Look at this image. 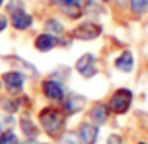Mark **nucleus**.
Segmentation results:
<instances>
[{"instance_id": "19", "label": "nucleus", "mask_w": 148, "mask_h": 144, "mask_svg": "<svg viewBox=\"0 0 148 144\" xmlns=\"http://www.w3.org/2000/svg\"><path fill=\"white\" fill-rule=\"evenodd\" d=\"M6 10L10 11V13H15V11H19V10H25V4H23V0H10Z\"/></svg>"}, {"instance_id": "7", "label": "nucleus", "mask_w": 148, "mask_h": 144, "mask_svg": "<svg viewBox=\"0 0 148 144\" xmlns=\"http://www.w3.org/2000/svg\"><path fill=\"white\" fill-rule=\"evenodd\" d=\"M64 112L69 116L81 112L84 107H86V97L84 96H79V94H69L68 97H64Z\"/></svg>"}, {"instance_id": "17", "label": "nucleus", "mask_w": 148, "mask_h": 144, "mask_svg": "<svg viewBox=\"0 0 148 144\" xmlns=\"http://www.w3.org/2000/svg\"><path fill=\"white\" fill-rule=\"evenodd\" d=\"M21 129H23V133H25L26 137H36L38 135V127L32 124L30 118H23L21 120Z\"/></svg>"}, {"instance_id": "15", "label": "nucleus", "mask_w": 148, "mask_h": 144, "mask_svg": "<svg viewBox=\"0 0 148 144\" xmlns=\"http://www.w3.org/2000/svg\"><path fill=\"white\" fill-rule=\"evenodd\" d=\"M130 2V10L135 15H143L148 11V0H127Z\"/></svg>"}, {"instance_id": "5", "label": "nucleus", "mask_w": 148, "mask_h": 144, "mask_svg": "<svg viewBox=\"0 0 148 144\" xmlns=\"http://www.w3.org/2000/svg\"><path fill=\"white\" fill-rule=\"evenodd\" d=\"M41 90H43L45 97H49V99L53 101H62L66 97V88L64 84L60 83V81L56 79H47L43 81V84H41Z\"/></svg>"}, {"instance_id": "9", "label": "nucleus", "mask_w": 148, "mask_h": 144, "mask_svg": "<svg viewBox=\"0 0 148 144\" xmlns=\"http://www.w3.org/2000/svg\"><path fill=\"white\" fill-rule=\"evenodd\" d=\"M32 23H34V17L30 13H26L25 10H19L15 13H11V26L15 30H26L32 26Z\"/></svg>"}, {"instance_id": "20", "label": "nucleus", "mask_w": 148, "mask_h": 144, "mask_svg": "<svg viewBox=\"0 0 148 144\" xmlns=\"http://www.w3.org/2000/svg\"><path fill=\"white\" fill-rule=\"evenodd\" d=\"M60 144H81V141L77 139V135H73V133H66L64 137L60 139Z\"/></svg>"}, {"instance_id": "26", "label": "nucleus", "mask_w": 148, "mask_h": 144, "mask_svg": "<svg viewBox=\"0 0 148 144\" xmlns=\"http://www.w3.org/2000/svg\"><path fill=\"white\" fill-rule=\"evenodd\" d=\"M0 137H2V126H0Z\"/></svg>"}, {"instance_id": "23", "label": "nucleus", "mask_w": 148, "mask_h": 144, "mask_svg": "<svg viewBox=\"0 0 148 144\" xmlns=\"http://www.w3.org/2000/svg\"><path fill=\"white\" fill-rule=\"evenodd\" d=\"M99 2H103V4H107V2H112V0H99Z\"/></svg>"}, {"instance_id": "16", "label": "nucleus", "mask_w": 148, "mask_h": 144, "mask_svg": "<svg viewBox=\"0 0 148 144\" xmlns=\"http://www.w3.org/2000/svg\"><path fill=\"white\" fill-rule=\"evenodd\" d=\"M2 109H4V112H8V114H13V112L19 111V101L15 99V97H4L2 99Z\"/></svg>"}, {"instance_id": "14", "label": "nucleus", "mask_w": 148, "mask_h": 144, "mask_svg": "<svg viewBox=\"0 0 148 144\" xmlns=\"http://www.w3.org/2000/svg\"><path fill=\"white\" fill-rule=\"evenodd\" d=\"M58 10H60L68 19H79L81 15H83V8L73 6V4H60V6H58Z\"/></svg>"}, {"instance_id": "1", "label": "nucleus", "mask_w": 148, "mask_h": 144, "mask_svg": "<svg viewBox=\"0 0 148 144\" xmlns=\"http://www.w3.org/2000/svg\"><path fill=\"white\" fill-rule=\"evenodd\" d=\"M40 122L43 131L51 137H58L64 129V116L60 114V111H56L53 107H47L40 112Z\"/></svg>"}, {"instance_id": "8", "label": "nucleus", "mask_w": 148, "mask_h": 144, "mask_svg": "<svg viewBox=\"0 0 148 144\" xmlns=\"http://www.w3.org/2000/svg\"><path fill=\"white\" fill-rule=\"evenodd\" d=\"M98 135H99L98 126H94V124H90V122L81 124V127H79V141L81 142H84V144H96Z\"/></svg>"}, {"instance_id": "2", "label": "nucleus", "mask_w": 148, "mask_h": 144, "mask_svg": "<svg viewBox=\"0 0 148 144\" xmlns=\"http://www.w3.org/2000/svg\"><path fill=\"white\" fill-rule=\"evenodd\" d=\"M131 101H133V92L127 90V88H118L111 96L109 111H112L114 114H126L131 107Z\"/></svg>"}, {"instance_id": "6", "label": "nucleus", "mask_w": 148, "mask_h": 144, "mask_svg": "<svg viewBox=\"0 0 148 144\" xmlns=\"http://www.w3.org/2000/svg\"><path fill=\"white\" fill-rule=\"evenodd\" d=\"M2 81H4L6 90L10 92L11 96L19 94V92L23 90V84H25V77H23V73H19V71H8V73H4Z\"/></svg>"}, {"instance_id": "21", "label": "nucleus", "mask_w": 148, "mask_h": 144, "mask_svg": "<svg viewBox=\"0 0 148 144\" xmlns=\"http://www.w3.org/2000/svg\"><path fill=\"white\" fill-rule=\"evenodd\" d=\"M109 144H122V137L120 135H111L109 137Z\"/></svg>"}, {"instance_id": "27", "label": "nucleus", "mask_w": 148, "mask_h": 144, "mask_svg": "<svg viewBox=\"0 0 148 144\" xmlns=\"http://www.w3.org/2000/svg\"><path fill=\"white\" fill-rule=\"evenodd\" d=\"M139 144H146V142H139Z\"/></svg>"}, {"instance_id": "10", "label": "nucleus", "mask_w": 148, "mask_h": 144, "mask_svg": "<svg viewBox=\"0 0 148 144\" xmlns=\"http://www.w3.org/2000/svg\"><path fill=\"white\" fill-rule=\"evenodd\" d=\"M114 68L122 73H131L135 68V56L131 51H124L118 58L114 60Z\"/></svg>"}, {"instance_id": "3", "label": "nucleus", "mask_w": 148, "mask_h": 144, "mask_svg": "<svg viewBox=\"0 0 148 144\" xmlns=\"http://www.w3.org/2000/svg\"><path fill=\"white\" fill-rule=\"evenodd\" d=\"M103 28L98 25V23H83L79 25L75 30L71 32V36L75 40H83V41H90V40H96V38L101 36Z\"/></svg>"}, {"instance_id": "13", "label": "nucleus", "mask_w": 148, "mask_h": 144, "mask_svg": "<svg viewBox=\"0 0 148 144\" xmlns=\"http://www.w3.org/2000/svg\"><path fill=\"white\" fill-rule=\"evenodd\" d=\"M45 34H51V36H54V38L60 36V34H64V25H62L56 17H51V19H47V23H45Z\"/></svg>"}, {"instance_id": "22", "label": "nucleus", "mask_w": 148, "mask_h": 144, "mask_svg": "<svg viewBox=\"0 0 148 144\" xmlns=\"http://www.w3.org/2000/svg\"><path fill=\"white\" fill-rule=\"evenodd\" d=\"M6 26H8V19H6V15L0 13V32H2V30H6Z\"/></svg>"}, {"instance_id": "11", "label": "nucleus", "mask_w": 148, "mask_h": 144, "mask_svg": "<svg viewBox=\"0 0 148 144\" xmlns=\"http://www.w3.org/2000/svg\"><path fill=\"white\" fill-rule=\"evenodd\" d=\"M109 118V107L103 103H96L94 107H92L90 111V120L94 122V126H101V124H105Z\"/></svg>"}, {"instance_id": "25", "label": "nucleus", "mask_w": 148, "mask_h": 144, "mask_svg": "<svg viewBox=\"0 0 148 144\" xmlns=\"http://www.w3.org/2000/svg\"><path fill=\"white\" fill-rule=\"evenodd\" d=\"M4 6V0H0V8H2Z\"/></svg>"}, {"instance_id": "12", "label": "nucleus", "mask_w": 148, "mask_h": 144, "mask_svg": "<svg viewBox=\"0 0 148 144\" xmlns=\"http://www.w3.org/2000/svg\"><path fill=\"white\" fill-rule=\"evenodd\" d=\"M34 45H36V49L40 53H49V51L56 47V38L51 36V34H40L36 38V41H34Z\"/></svg>"}, {"instance_id": "18", "label": "nucleus", "mask_w": 148, "mask_h": 144, "mask_svg": "<svg viewBox=\"0 0 148 144\" xmlns=\"http://www.w3.org/2000/svg\"><path fill=\"white\" fill-rule=\"evenodd\" d=\"M0 144H19V139L13 131H4L0 137Z\"/></svg>"}, {"instance_id": "24", "label": "nucleus", "mask_w": 148, "mask_h": 144, "mask_svg": "<svg viewBox=\"0 0 148 144\" xmlns=\"http://www.w3.org/2000/svg\"><path fill=\"white\" fill-rule=\"evenodd\" d=\"M23 144H32V141H26V142H23Z\"/></svg>"}, {"instance_id": "4", "label": "nucleus", "mask_w": 148, "mask_h": 144, "mask_svg": "<svg viewBox=\"0 0 148 144\" xmlns=\"http://www.w3.org/2000/svg\"><path fill=\"white\" fill-rule=\"evenodd\" d=\"M75 69L84 77V79H92L94 75H98V66H96V56L90 53L83 54V56L77 60Z\"/></svg>"}]
</instances>
